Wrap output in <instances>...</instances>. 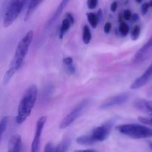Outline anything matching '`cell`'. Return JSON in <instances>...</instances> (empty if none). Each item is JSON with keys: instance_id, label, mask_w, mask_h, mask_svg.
I'll list each match as a JSON object with an SVG mask.
<instances>
[{"instance_id": "5b68a950", "label": "cell", "mask_w": 152, "mask_h": 152, "mask_svg": "<svg viewBox=\"0 0 152 152\" xmlns=\"http://www.w3.org/2000/svg\"><path fill=\"white\" fill-rule=\"evenodd\" d=\"M90 104V100L88 99L82 100L68 115L65 116L59 124V129H65L69 127L76 120L79 118L82 115L85 110L87 108Z\"/></svg>"}, {"instance_id": "8992f818", "label": "cell", "mask_w": 152, "mask_h": 152, "mask_svg": "<svg viewBox=\"0 0 152 152\" xmlns=\"http://www.w3.org/2000/svg\"><path fill=\"white\" fill-rule=\"evenodd\" d=\"M114 123H115V120H108L102 126L94 129L91 135L96 142H102L108 137L114 127Z\"/></svg>"}, {"instance_id": "5bb4252c", "label": "cell", "mask_w": 152, "mask_h": 152, "mask_svg": "<svg viewBox=\"0 0 152 152\" xmlns=\"http://www.w3.org/2000/svg\"><path fill=\"white\" fill-rule=\"evenodd\" d=\"M69 1L70 0H62L61 3L59 4V5L58 6L57 8L56 9V10H55L54 13H53V14L52 15L51 17H50V19H49V20L47 22V24H46V28H47V29H48L50 27H51L52 25L55 23V22L59 19V17L61 16V14H62V11H63L64 8L66 7L68 3L69 2Z\"/></svg>"}, {"instance_id": "d590c367", "label": "cell", "mask_w": 152, "mask_h": 152, "mask_svg": "<svg viewBox=\"0 0 152 152\" xmlns=\"http://www.w3.org/2000/svg\"><path fill=\"white\" fill-rule=\"evenodd\" d=\"M150 148H151V149H152V142H151V143H150Z\"/></svg>"}, {"instance_id": "30bf717a", "label": "cell", "mask_w": 152, "mask_h": 152, "mask_svg": "<svg viewBox=\"0 0 152 152\" xmlns=\"http://www.w3.org/2000/svg\"><path fill=\"white\" fill-rule=\"evenodd\" d=\"M152 77V63L148 66V68L145 70V72L137 78L132 83L131 85V89L133 90H136V89H139L140 88L145 86L147 83L149 82Z\"/></svg>"}, {"instance_id": "277c9868", "label": "cell", "mask_w": 152, "mask_h": 152, "mask_svg": "<svg viewBox=\"0 0 152 152\" xmlns=\"http://www.w3.org/2000/svg\"><path fill=\"white\" fill-rule=\"evenodd\" d=\"M28 0H10L4 11L3 26L8 28L17 19Z\"/></svg>"}, {"instance_id": "cb8c5ba5", "label": "cell", "mask_w": 152, "mask_h": 152, "mask_svg": "<svg viewBox=\"0 0 152 152\" xmlns=\"http://www.w3.org/2000/svg\"><path fill=\"white\" fill-rule=\"evenodd\" d=\"M56 151V148L53 145L51 142H48L45 145L44 148V152H55Z\"/></svg>"}, {"instance_id": "44dd1931", "label": "cell", "mask_w": 152, "mask_h": 152, "mask_svg": "<svg viewBox=\"0 0 152 152\" xmlns=\"http://www.w3.org/2000/svg\"><path fill=\"white\" fill-rule=\"evenodd\" d=\"M119 31H120V33L122 36L126 37L129 32V26L126 22H121L120 26H119Z\"/></svg>"}, {"instance_id": "7402d4cb", "label": "cell", "mask_w": 152, "mask_h": 152, "mask_svg": "<svg viewBox=\"0 0 152 152\" xmlns=\"http://www.w3.org/2000/svg\"><path fill=\"white\" fill-rule=\"evenodd\" d=\"M68 146V140H65L61 142L59 145L56 148V151L55 152H66L67 148Z\"/></svg>"}, {"instance_id": "3957f363", "label": "cell", "mask_w": 152, "mask_h": 152, "mask_svg": "<svg viewBox=\"0 0 152 152\" xmlns=\"http://www.w3.org/2000/svg\"><path fill=\"white\" fill-rule=\"evenodd\" d=\"M120 133L135 140L152 137V129L140 124H123L116 127Z\"/></svg>"}, {"instance_id": "ffe728a7", "label": "cell", "mask_w": 152, "mask_h": 152, "mask_svg": "<svg viewBox=\"0 0 152 152\" xmlns=\"http://www.w3.org/2000/svg\"><path fill=\"white\" fill-rule=\"evenodd\" d=\"M140 31L141 28L139 25H136V26L134 27L132 32H131V37H132V39L134 41H135V40H137L139 38L140 34Z\"/></svg>"}, {"instance_id": "f546056e", "label": "cell", "mask_w": 152, "mask_h": 152, "mask_svg": "<svg viewBox=\"0 0 152 152\" xmlns=\"http://www.w3.org/2000/svg\"><path fill=\"white\" fill-rule=\"evenodd\" d=\"M111 30V24L110 22H107L104 25V32L105 34H108Z\"/></svg>"}, {"instance_id": "484cf974", "label": "cell", "mask_w": 152, "mask_h": 152, "mask_svg": "<svg viewBox=\"0 0 152 152\" xmlns=\"http://www.w3.org/2000/svg\"><path fill=\"white\" fill-rule=\"evenodd\" d=\"M150 7H151V5H150L149 3L146 2L142 4V7H141V13H142V14L143 15V16H145V15L148 13V9H149Z\"/></svg>"}, {"instance_id": "d6986e66", "label": "cell", "mask_w": 152, "mask_h": 152, "mask_svg": "<svg viewBox=\"0 0 152 152\" xmlns=\"http://www.w3.org/2000/svg\"><path fill=\"white\" fill-rule=\"evenodd\" d=\"M9 117H3L0 121V133H1V138H2L4 132L7 130V126H8Z\"/></svg>"}, {"instance_id": "9c48e42d", "label": "cell", "mask_w": 152, "mask_h": 152, "mask_svg": "<svg viewBox=\"0 0 152 152\" xmlns=\"http://www.w3.org/2000/svg\"><path fill=\"white\" fill-rule=\"evenodd\" d=\"M152 56V36L146 43L139 49L134 57V63L140 64Z\"/></svg>"}, {"instance_id": "9a60e30c", "label": "cell", "mask_w": 152, "mask_h": 152, "mask_svg": "<svg viewBox=\"0 0 152 152\" xmlns=\"http://www.w3.org/2000/svg\"><path fill=\"white\" fill-rule=\"evenodd\" d=\"M42 1L43 0H30L29 3H28V10H27L26 14H25V22H27L28 19H30L33 13L37 10V7L39 6V4H41Z\"/></svg>"}, {"instance_id": "836d02e7", "label": "cell", "mask_w": 152, "mask_h": 152, "mask_svg": "<svg viewBox=\"0 0 152 152\" xmlns=\"http://www.w3.org/2000/svg\"><path fill=\"white\" fill-rule=\"evenodd\" d=\"M147 96H149V97H152V86L147 91Z\"/></svg>"}, {"instance_id": "d6a6232c", "label": "cell", "mask_w": 152, "mask_h": 152, "mask_svg": "<svg viewBox=\"0 0 152 152\" xmlns=\"http://www.w3.org/2000/svg\"><path fill=\"white\" fill-rule=\"evenodd\" d=\"M140 17H139V15L138 14H133V16H132V20L133 21V22H137V21L139 20Z\"/></svg>"}, {"instance_id": "83f0119b", "label": "cell", "mask_w": 152, "mask_h": 152, "mask_svg": "<svg viewBox=\"0 0 152 152\" xmlns=\"http://www.w3.org/2000/svg\"><path fill=\"white\" fill-rule=\"evenodd\" d=\"M66 67H67V71H68L71 74H74V73L76 72V68L74 65V63L71 64V65H67Z\"/></svg>"}, {"instance_id": "e575fe53", "label": "cell", "mask_w": 152, "mask_h": 152, "mask_svg": "<svg viewBox=\"0 0 152 152\" xmlns=\"http://www.w3.org/2000/svg\"><path fill=\"white\" fill-rule=\"evenodd\" d=\"M135 1H136L137 2H138V3H140V2H142V0H135Z\"/></svg>"}, {"instance_id": "6da1fadb", "label": "cell", "mask_w": 152, "mask_h": 152, "mask_svg": "<svg viewBox=\"0 0 152 152\" xmlns=\"http://www.w3.org/2000/svg\"><path fill=\"white\" fill-rule=\"evenodd\" d=\"M33 38H34V32L32 31H29L25 34V35L21 39L19 42L18 43L16 50H15L14 56L4 75L3 83L4 85H7L9 83L14 74L21 68L24 59L29 50L30 46L32 43Z\"/></svg>"}, {"instance_id": "d4e9b609", "label": "cell", "mask_w": 152, "mask_h": 152, "mask_svg": "<svg viewBox=\"0 0 152 152\" xmlns=\"http://www.w3.org/2000/svg\"><path fill=\"white\" fill-rule=\"evenodd\" d=\"M98 4V0H88L87 5L88 7L91 10H93L96 7Z\"/></svg>"}, {"instance_id": "4dcf8cb0", "label": "cell", "mask_w": 152, "mask_h": 152, "mask_svg": "<svg viewBox=\"0 0 152 152\" xmlns=\"http://www.w3.org/2000/svg\"><path fill=\"white\" fill-rule=\"evenodd\" d=\"M117 6H118V4H117V1H114V2H113L112 4H111V11L115 12L116 10H117Z\"/></svg>"}, {"instance_id": "4316f807", "label": "cell", "mask_w": 152, "mask_h": 152, "mask_svg": "<svg viewBox=\"0 0 152 152\" xmlns=\"http://www.w3.org/2000/svg\"><path fill=\"white\" fill-rule=\"evenodd\" d=\"M132 16L133 15H132L130 10H125V12L123 13V19H125L126 20H130V19H132Z\"/></svg>"}, {"instance_id": "8fae6325", "label": "cell", "mask_w": 152, "mask_h": 152, "mask_svg": "<svg viewBox=\"0 0 152 152\" xmlns=\"http://www.w3.org/2000/svg\"><path fill=\"white\" fill-rule=\"evenodd\" d=\"M134 105L137 109L146 113L152 117V101L144 99H137L134 102Z\"/></svg>"}, {"instance_id": "603a6c76", "label": "cell", "mask_w": 152, "mask_h": 152, "mask_svg": "<svg viewBox=\"0 0 152 152\" xmlns=\"http://www.w3.org/2000/svg\"><path fill=\"white\" fill-rule=\"evenodd\" d=\"M138 120L140 123H143L145 125L152 126V117H139Z\"/></svg>"}, {"instance_id": "f1b7e54d", "label": "cell", "mask_w": 152, "mask_h": 152, "mask_svg": "<svg viewBox=\"0 0 152 152\" xmlns=\"http://www.w3.org/2000/svg\"><path fill=\"white\" fill-rule=\"evenodd\" d=\"M73 62H74L73 58L70 57V56H68V57H65L63 59V64L66 65V66L67 65H71V64H73Z\"/></svg>"}, {"instance_id": "7a4b0ae2", "label": "cell", "mask_w": 152, "mask_h": 152, "mask_svg": "<svg viewBox=\"0 0 152 152\" xmlns=\"http://www.w3.org/2000/svg\"><path fill=\"white\" fill-rule=\"evenodd\" d=\"M37 99V87L31 86L26 89L24 93L17 110L16 122L18 124H22L27 120L31 114L36 101Z\"/></svg>"}, {"instance_id": "2e32d148", "label": "cell", "mask_w": 152, "mask_h": 152, "mask_svg": "<svg viewBox=\"0 0 152 152\" xmlns=\"http://www.w3.org/2000/svg\"><path fill=\"white\" fill-rule=\"evenodd\" d=\"M76 141L78 144L83 145H93L94 143L96 142L94 140V139L92 137L91 135H83V136L79 137Z\"/></svg>"}, {"instance_id": "e0dca14e", "label": "cell", "mask_w": 152, "mask_h": 152, "mask_svg": "<svg viewBox=\"0 0 152 152\" xmlns=\"http://www.w3.org/2000/svg\"><path fill=\"white\" fill-rule=\"evenodd\" d=\"M87 18L91 26L93 28H96L99 20L98 15L94 13H88L87 14Z\"/></svg>"}, {"instance_id": "4fadbf2b", "label": "cell", "mask_w": 152, "mask_h": 152, "mask_svg": "<svg viewBox=\"0 0 152 152\" xmlns=\"http://www.w3.org/2000/svg\"><path fill=\"white\" fill-rule=\"evenodd\" d=\"M22 137L20 135H13L9 140L7 145L8 152H22Z\"/></svg>"}, {"instance_id": "ac0fdd59", "label": "cell", "mask_w": 152, "mask_h": 152, "mask_svg": "<svg viewBox=\"0 0 152 152\" xmlns=\"http://www.w3.org/2000/svg\"><path fill=\"white\" fill-rule=\"evenodd\" d=\"M91 40V32L88 25H85L83 28V41L86 45H88L90 43Z\"/></svg>"}, {"instance_id": "1f68e13d", "label": "cell", "mask_w": 152, "mask_h": 152, "mask_svg": "<svg viewBox=\"0 0 152 152\" xmlns=\"http://www.w3.org/2000/svg\"><path fill=\"white\" fill-rule=\"evenodd\" d=\"M74 152H97L93 149H84V150H76Z\"/></svg>"}, {"instance_id": "ba28073f", "label": "cell", "mask_w": 152, "mask_h": 152, "mask_svg": "<svg viewBox=\"0 0 152 152\" xmlns=\"http://www.w3.org/2000/svg\"><path fill=\"white\" fill-rule=\"evenodd\" d=\"M46 121H47V117L46 116H42L37 120L34 140H33L32 144H31V152H39L40 139H41L42 134V131L46 123Z\"/></svg>"}, {"instance_id": "7c38bea8", "label": "cell", "mask_w": 152, "mask_h": 152, "mask_svg": "<svg viewBox=\"0 0 152 152\" xmlns=\"http://www.w3.org/2000/svg\"><path fill=\"white\" fill-rule=\"evenodd\" d=\"M74 23V18L72 13H67L65 14V18L63 19L59 29V37L60 39H63L64 35L67 33V31L70 29L71 25Z\"/></svg>"}, {"instance_id": "8d00e7d4", "label": "cell", "mask_w": 152, "mask_h": 152, "mask_svg": "<svg viewBox=\"0 0 152 152\" xmlns=\"http://www.w3.org/2000/svg\"><path fill=\"white\" fill-rule=\"evenodd\" d=\"M149 4H150V5H151V7H152V1H151L149 2Z\"/></svg>"}, {"instance_id": "52a82bcc", "label": "cell", "mask_w": 152, "mask_h": 152, "mask_svg": "<svg viewBox=\"0 0 152 152\" xmlns=\"http://www.w3.org/2000/svg\"><path fill=\"white\" fill-rule=\"evenodd\" d=\"M129 99V93H122L120 94L115 95V96H111L105 99L100 105L99 108L101 110H106L113 107L118 106L124 104Z\"/></svg>"}]
</instances>
